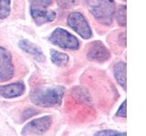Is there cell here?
Wrapping results in <instances>:
<instances>
[{
  "instance_id": "obj_9",
  "label": "cell",
  "mask_w": 146,
  "mask_h": 136,
  "mask_svg": "<svg viewBox=\"0 0 146 136\" xmlns=\"http://www.w3.org/2000/svg\"><path fill=\"white\" fill-rule=\"evenodd\" d=\"M25 92V84L21 82L0 86V96L6 99H12L22 95Z\"/></svg>"
},
{
  "instance_id": "obj_18",
  "label": "cell",
  "mask_w": 146,
  "mask_h": 136,
  "mask_svg": "<svg viewBox=\"0 0 146 136\" xmlns=\"http://www.w3.org/2000/svg\"><path fill=\"white\" fill-rule=\"evenodd\" d=\"M127 100H124L121 104L119 107L118 111L116 112V116L117 117H121V118H126L127 115V112H126V104H127Z\"/></svg>"
},
{
  "instance_id": "obj_16",
  "label": "cell",
  "mask_w": 146,
  "mask_h": 136,
  "mask_svg": "<svg viewBox=\"0 0 146 136\" xmlns=\"http://www.w3.org/2000/svg\"><path fill=\"white\" fill-rule=\"evenodd\" d=\"M30 2H31V6L45 8L51 4V0H30Z\"/></svg>"
},
{
  "instance_id": "obj_14",
  "label": "cell",
  "mask_w": 146,
  "mask_h": 136,
  "mask_svg": "<svg viewBox=\"0 0 146 136\" xmlns=\"http://www.w3.org/2000/svg\"><path fill=\"white\" fill-rule=\"evenodd\" d=\"M10 14V0H0V18L5 19Z\"/></svg>"
},
{
  "instance_id": "obj_3",
  "label": "cell",
  "mask_w": 146,
  "mask_h": 136,
  "mask_svg": "<svg viewBox=\"0 0 146 136\" xmlns=\"http://www.w3.org/2000/svg\"><path fill=\"white\" fill-rule=\"evenodd\" d=\"M48 39L53 44L58 45L63 49L77 50L80 46V42L77 37L60 27L55 29Z\"/></svg>"
},
{
  "instance_id": "obj_1",
  "label": "cell",
  "mask_w": 146,
  "mask_h": 136,
  "mask_svg": "<svg viewBox=\"0 0 146 136\" xmlns=\"http://www.w3.org/2000/svg\"><path fill=\"white\" fill-rule=\"evenodd\" d=\"M65 91V87L59 85L38 86L31 91L29 97L36 106L55 107L61 104Z\"/></svg>"
},
{
  "instance_id": "obj_6",
  "label": "cell",
  "mask_w": 146,
  "mask_h": 136,
  "mask_svg": "<svg viewBox=\"0 0 146 136\" xmlns=\"http://www.w3.org/2000/svg\"><path fill=\"white\" fill-rule=\"evenodd\" d=\"M14 75L12 56L6 48L0 46V82L10 80Z\"/></svg>"
},
{
  "instance_id": "obj_12",
  "label": "cell",
  "mask_w": 146,
  "mask_h": 136,
  "mask_svg": "<svg viewBox=\"0 0 146 136\" xmlns=\"http://www.w3.org/2000/svg\"><path fill=\"white\" fill-rule=\"evenodd\" d=\"M50 57H51V61L54 65H56L57 66H66L70 60L68 54L58 52L56 50H51L50 51Z\"/></svg>"
},
{
  "instance_id": "obj_10",
  "label": "cell",
  "mask_w": 146,
  "mask_h": 136,
  "mask_svg": "<svg viewBox=\"0 0 146 136\" xmlns=\"http://www.w3.org/2000/svg\"><path fill=\"white\" fill-rule=\"evenodd\" d=\"M18 45H19V47L23 51H25L26 53L33 56L36 60L41 61V62L45 60V56L43 54L42 51H41V49L38 46H36L35 44L29 42V40L24 39V40L19 41Z\"/></svg>"
},
{
  "instance_id": "obj_15",
  "label": "cell",
  "mask_w": 146,
  "mask_h": 136,
  "mask_svg": "<svg viewBox=\"0 0 146 136\" xmlns=\"http://www.w3.org/2000/svg\"><path fill=\"white\" fill-rule=\"evenodd\" d=\"M93 136H127V133H120L115 130H102L95 133Z\"/></svg>"
},
{
  "instance_id": "obj_13",
  "label": "cell",
  "mask_w": 146,
  "mask_h": 136,
  "mask_svg": "<svg viewBox=\"0 0 146 136\" xmlns=\"http://www.w3.org/2000/svg\"><path fill=\"white\" fill-rule=\"evenodd\" d=\"M115 17L118 22V24L121 26H126V6H121L118 8V10L115 11Z\"/></svg>"
},
{
  "instance_id": "obj_4",
  "label": "cell",
  "mask_w": 146,
  "mask_h": 136,
  "mask_svg": "<svg viewBox=\"0 0 146 136\" xmlns=\"http://www.w3.org/2000/svg\"><path fill=\"white\" fill-rule=\"evenodd\" d=\"M52 124V117L46 115L30 121L23 127L21 134L23 136L30 135H41L49 130Z\"/></svg>"
},
{
  "instance_id": "obj_11",
  "label": "cell",
  "mask_w": 146,
  "mask_h": 136,
  "mask_svg": "<svg viewBox=\"0 0 146 136\" xmlns=\"http://www.w3.org/2000/svg\"><path fill=\"white\" fill-rule=\"evenodd\" d=\"M113 74L118 84L126 91V63L118 62L113 66Z\"/></svg>"
},
{
  "instance_id": "obj_17",
  "label": "cell",
  "mask_w": 146,
  "mask_h": 136,
  "mask_svg": "<svg viewBox=\"0 0 146 136\" xmlns=\"http://www.w3.org/2000/svg\"><path fill=\"white\" fill-rule=\"evenodd\" d=\"M59 7L63 8H70L76 4V0H55Z\"/></svg>"
},
{
  "instance_id": "obj_5",
  "label": "cell",
  "mask_w": 146,
  "mask_h": 136,
  "mask_svg": "<svg viewBox=\"0 0 146 136\" xmlns=\"http://www.w3.org/2000/svg\"><path fill=\"white\" fill-rule=\"evenodd\" d=\"M68 25L77 32L82 38L89 39L92 35V32L85 16L81 13L73 12L68 16Z\"/></svg>"
},
{
  "instance_id": "obj_7",
  "label": "cell",
  "mask_w": 146,
  "mask_h": 136,
  "mask_svg": "<svg viewBox=\"0 0 146 136\" xmlns=\"http://www.w3.org/2000/svg\"><path fill=\"white\" fill-rule=\"evenodd\" d=\"M87 57L89 60L96 63H104L108 61L109 58L111 57V53L102 42L96 41L91 44L88 54H87Z\"/></svg>"
},
{
  "instance_id": "obj_2",
  "label": "cell",
  "mask_w": 146,
  "mask_h": 136,
  "mask_svg": "<svg viewBox=\"0 0 146 136\" xmlns=\"http://www.w3.org/2000/svg\"><path fill=\"white\" fill-rule=\"evenodd\" d=\"M87 6L95 19L104 26L112 24L116 11L113 0H87Z\"/></svg>"
},
{
  "instance_id": "obj_8",
  "label": "cell",
  "mask_w": 146,
  "mask_h": 136,
  "mask_svg": "<svg viewBox=\"0 0 146 136\" xmlns=\"http://www.w3.org/2000/svg\"><path fill=\"white\" fill-rule=\"evenodd\" d=\"M30 14L32 18L38 26L52 22L56 18V13L54 11L45 10L44 8L36 7L34 6H30Z\"/></svg>"
}]
</instances>
